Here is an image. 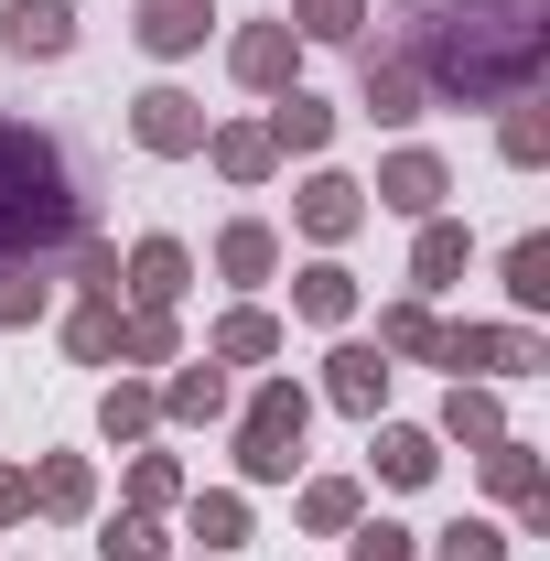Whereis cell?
<instances>
[{
    "instance_id": "74e56055",
    "label": "cell",
    "mask_w": 550,
    "mask_h": 561,
    "mask_svg": "<svg viewBox=\"0 0 550 561\" xmlns=\"http://www.w3.org/2000/svg\"><path fill=\"white\" fill-rule=\"evenodd\" d=\"M507 551H518V540H507L496 518H454V529H443V561H507Z\"/></svg>"
},
{
    "instance_id": "7402d4cb",
    "label": "cell",
    "mask_w": 550,
    "mask_h": 561,
    "mask_svg": "<svg viewBox=\"0 0 550 561\" xmlns=\"http://www.w3.org/2000/svg\"><path fill=\"white\" fill-rule=\"evenodd\" d=\"M33 507L44 518H98V476H87V454H44V476H33Z\"/></svg>"
},
{
    "instance_id": "f546056e",
    "label": "cell",
    "mask_w": 550,
    "mask_h": 561,
    "mask_svg": "<svg viewBox=\"0 0 550 561\" xmlns=\"http://www.w3.org/2000/svg\"><path fill=\"white\" fill-rule=\"evenodd\" d=\"M173 356H184L173 313H119V367H173Z\"/></svg>"
},
{
    "instance_id": "8992f818",
    "label": "cell",
    "mask_w": 550,
    "mask_h": 561,
    "mask_svg": "<svg viewBox=\"0 0 550 561\" xmlns=\"http://www.w3.org/2000/svg\"><path fill=\"white\" fill-rule=\"evenodd\" d=\"M119 291H130V313H173L195 291V249L184 238H140L130 260H119Z\"/></svg>"
},
{
    "instance_id": "836d02e7",
    "label": "cell",
    "mask_w": 550,
    "mask_h": 561,
    "mask_svg": "<svg viewBox=\"0 0 550 561\" xmlns=\"http://www.w3.org/2000/svg\"><path fill=\"white\" fill-rule=\"evenodd\" d=\"M291 33L302 44H356L367 33V0H291Z\"/></svg>"
},
{
    "instance_id": "e0dca14e",
    "label": "cell",
    "mask_w": 550,
    "mask_h": 561,
    "mask_svg": "<svg viewBox=\"0 0 550 561\" xmlns=\"http://www.w3.org/2000/svg\"><path fill=\"white\" fill-rule=\"evenodd\" d=\"M162 421H184V432L227 421V367H216V356H173V378H162Z\"/></svg>"
},
{
    "instance_id": "ac0fdd59",
    "label": "cell",
    "mask_w": 550,
    "mask_h": 561,
    "mask_svg": "<svg viewBox=\"0 0 550 561\" xmlns=\"http://www.w3.org/2000/svg\"><path fill=\"white\" fill-rule=\"evenodd\" d=\"M291 324H324V335H345V324H356V271H345V260L291 271Z\"/></svg>"
},
{
    "instance_id": "f1b7e54d",
    "label": "cell",
    "mask_w": 550,
    "mask_h": 561,
    "mask_svg": "<svg viewBox=\"0 0 550 561\" xmlns=\"http://www.w3.org/2000/svg\"><path fill=\"white\" fill-rule=\"evenodd\" d=\"M119 313H130V302H76L66 313V356L76 367H119Z\"/></svg>"
},
{
    "instance_id": "8fae6325",
    "label": "cell",
    "mask_w": 550,
    "mask_h": 561,
    "mask_svg": "<svg viewBox=\"0 0 550 561\" xmlns=\"http://www.w3.org/2000/svg\"><path fill=\"white\" fill-rule=\"evenodd\" d=\"M130 33H140V55L184 66V55H206V33H216V0H140V11H130Z\"/></svg>"
},
{
    "instance_id": "6da1fadb",
    "label": "cell",
    "mask_w": 550,
    "mask_h": 561,
    "mask_svg": "<svg viewBox=\"0 0 550 561\" xmlns=\"http://www.w3.org/2000/svg\"><path fill=\"white\" fill-rule=\"evenodd\" d=\"M400 66L432 108H507L550 66V0H421L400 22Z\"/></svg>"
},
{
    "instance_id": "52a82bcc",
    "label": "cell",
    "mask_w": 550,
    "mask_h": 561,
    "mask_svg": "<svg viewBox=\"0 0 550 561\" xmlns=\"http://www.w3.org/2000/svg\"><path fill=\"white\" fill-rule=\"evenodd\" d=\"M367 195H378L389 216H411V227H421V216H443L454 173H443V151H421V140H411V151H389V162H378V184H367Z\"/></svg>"
},
{
    "instance_id": "d6a6232c",
    "label": "cell",
    "mask_w": 550,
    "mask_h": 561,
    "mask_svg": "<svg viewBox=\"0 0 550 561\" xmlns=\"http://www.w3.org/2000/svg\"><path fill=\"white\" fill-rule=\"evenodd\" d=\"M98 551H108V561H173V540H162V518L119 507V518H98Z\"/></svg>"
},
{
    "instance_id": "83f0119b",
    "label": "cell",
    "mask_w": 550,
    "mask_h": 561,
    "mask_svg": "<svg viewBox=\"0 0 550 561\" xmlns=\"http://www.w3.org/2000/svg\"><path fill=\"white\" fill-rule=\"evenodd\" d=\"M356 518H367V486H356V476H313V486H302V529H313V540H345Z\"/></svg>"
},
{
    "instance_id": "ffe728a7",
    "label": "cell",
    "mask_w": 550,
    "mask_h": 561,
    "mask_svg": "<svg viewBox=\"0 0 550 561\" xmlns=\"http://www.w3.org/2000/svg\"><path fill=\"white\" fill-rule=\"evenodd\" d=\"M367 465H378L389 486H432V476H443V443H432L421 421H378V443H367Z\"/></svg>"
},
{
    "instance_id": "ba28073f",
    "label": "cell",
    "mask_w": 550,
    "mask_h": 561,
    "mask_svg": "<svg viewBox=\"0 0 550 561\" xmlns=\"http://www.w3.org/2000/svg\"><path fill=\"white\" fill-rule=\"evenodd\" d=\"M291 227H302L313 249H345V238L367 227V184H356V173H313V184L291 195Z\"/></svg>"
},
{
    "instance_id": "9c48e42d",
    "label": "cell",
    "mask_w": 550,
    "mask_h": 561,
    "mask_svg": "<svg viewBox=\"0 0 550 561\" xmlns=\"http://www.w3.org/2000/svg\"><path fill=\"white\" fill-rule=\"evenodd\" d=\"M291 66H302V33H291V22H249V33L227 44V76H238L249 98H280Z\"/></svg>"
},
{
    "instance_id": "ab89813d",
    "label": "cell",
    "mask_w": 550,
    "mask_h": 561,
    "mask_svg": "<svg viewBox=\"0 0 550 561\" xmlns=\"http://www.w3.org/2000/svg\"><path fill=\"white\" fill-rule=\"evenodd\" d=\"M11 518H33V476H22V465H0V529H11Z\"/></svg>"
},
{
    "instance_id": "f35d334b",
    "label": "cell",
    "mask_w": 550,
    "mask_h": 561,
    "mask_svg": "<svg viewBox=\"0 0 550 561\" xmlns=\"http://www.w3.org/2000/svg\"><path fill=\"white\" fill-rule=\"evenodd\" d=\"M345 540H356V561H421V540L400 529V518H356Z\"/></svg>"
},
{
    "instance_id": "2e32d148",
    "label": "cell",
    "mask_w": 550,
    "mask_h": 561,
    "mask_svg": "<svg viewBox=\"0 0 550 561\" xmlns=\"http://www.w3.org/2000/svg\"><path fill=\"white\" fill-rule=\"evenodd\" d=\"M206 162L227 173V184H238V195L280 173V151H271V130H260V119H206Z\"/></svg>"
},
{
    "instance_id": "5bb4252c",
    "label": "cell",
    "mask_w": 550,
    "mask_h": 561,
    "mask_svg": "<svg viewBox=\"0 0 550 561\" xmlns=\"http://www.w3.org/2000/svg\"><path fill=\"white\" fill-rule=\"evenodd\" d=\"M260 130H271V151H280V162H313V151L335 140V108H324L313 87H280V98H271V119H260Z\"/></svg>"
},
{
    "instance_id": "1f68e13d",
    "label": "cell",
    "mask_w": 550,
    "mask_h": 561,
    "mask_svg": "<svg viewBox=\"0 0 550 561\" xmlns=\"http://www.w3.org/2000/svg\"><path fill=\"white\" fill-rule=\"evenodd\" d=\"M507 302H518V313H550V238L540 227L507 249Z\"/></svg>"
},
{
    "instance_id": "d590c367",
    "label": "cell",
    "mask_w": 550,
    "mask_h": 561,
    "mask_svg": "<svg viewBox=\"0 0 550 561\" xmlns=\"http://www.w3.org/2000/svg\"><path fill=\"white\" fill-rule=\"evenodd\" d=\"M130 507H140V518L184 507V465H173V454H130Z\"/></svg>"
},
{
    "instance_id": "cb8c5ba5",
    "label": "cell",
    "mask_w": 550,
    "mask_h": 561,
    "mask_svg": "<svg viewBox=\"0 0 550 561\" xmlns=\"http://www.w3.org/2000/svg\"><path fill=\"white\" fill-rule=\"evenodd\" d=\"M367 346L389 356V367H400V356H411V367H432V346H443V313H432V302H389Z\"/></svg>"
},
{
    "instance_id": "9a60e30c",
    "label": "cell",
    "mask_w": 550,
    "mask_h": 561,
    "mask_svg": "<svg viewBox=\"0 0 550 561\" xmlns=\"http://www.w3.org/2000/svg\"><path fill=\"white\" fill-rule=\"evenodd\" d=\"M465 260H475V238H465L454 216H421V238H411V302L454 291V280H465Z\"/></svg>"
},
{
    "instance_id": "4fadbf2b",
    "label": "cell",
    "mask_w": 550,
    "mask_h": 561,
    "mask_svg": "<svg viewBox=\"0 0 550 561\" xmlns=\"http://www.w3.org/2000/svg\"><path fill=\"white\" fill-rule=\"evenodd\" d=\"M356 108H367V119H389V130H411L421 108H432V98H421V76L400 66V44H367V76H356Z\"/></svg>"
},
{
    "instance_id": "e575fe53",
    "label": "cell",
    "mask_w": 550,
    "mask_h": 561,
    "mask_svg": "<svg viewBox=\"0 0 550 561\" xmlns=\"http://www.w3.org/2000/svg\"><path fill=\"white\" fill-rule=\"evenodd\" d=\"M44 313H55V271H0V335H22Z\"/></svg>"
},
{
    "instance_id": "484cf974",
    "label": "cell",
    "mask_w": 550,
    "mask_h": 561,
    "mask_svg": "<svg viewBox=\"0 0 550 561\" xmlns=\"http://www.w3.org/2000/svg\"><path fill=\"white\" fill-rule=\"evenodd\" d=\"M496 432H507V411H496V389H485V378H454V400H443V432H432V443H496Z\"/></svg>"
},
{
    "instance_id": "4dcf8cb0",
    "label": "cell",
    "mask_w": 550,
    "mask_h": 561,
    "mask_svg": "<svg viewBox=\"0 0 550 561\" xmlns=\"http://www.w3.org/2000/svg\"><path fill=\"white\" fill-rule=\"evenodd\" d=\"M496 151H507L518 173H540V162H550V108H540V98H507V130H496Z\"/></svg>"
},
{
    "instance_id": "5b68a950",
    "label": "cell",
    "mask_w": 550,
    "mask_h": 561,
    "mask_svg": "<svg viewBox=\"0 0 550 561\" xmlns=\"http://www.w3.org/2000/svg\"><path fill=\"white\" fill-rule=\"evenodd\" d=\"M130 140L151 162H195V151H206V98H195V87H140L130 98Z\"/></svg>"
},
{
    "instance_id": "d6986e66",
    "label": "cell",
    "mask_w": 550,
    "mask_h": 561,
    "mask_svg": "<svg viewBox=\"0 0 550 561\" xmlns=\"http://www.w3.org/2000/svg\"><path fill=\"white\" fill-rule=\"evenodd\" d=\"M216 271L238 280V291L280 280V227H271V216H238V227H216Z\"/></svg>"
},
{
    "instance_id": "44dd1931",
    "label": "cell",
    "mask_w": 550,
    "mask_h": 561,
    "mask_svg": "<svg viewBox=\"0 0 550 561\" xmlns=\"http://www.w3.org/2000/svg\"><path fill=\"white\" fill-rule=\"evenodd\" d=\"M206 356H216V367H271V356H280V313H271V302H238V313L206 335Z\"/></svg>"
},
{
    "instance_id": "7c38bea8",
    "label": "cell",
    "mask_w": 550,
    "mask_h": 561,
    "mask_svg": "<svg viewBox=\"0 0 550 561\" xmlns=\"http://www.w3.org/2000/svg\"><path fill=\"white\" fill-rule=\"evenodd\" d=\"M324 400H335L345 421H378V400H389V356L367 346V335H345V346L324 356Z\"/></svg>"
},
{
    "instance_id": "3957f363",
    "label": "cell",
    "mask_w": 550,
    "mask_h": 561,
    "mask_svg": "<svg viewBox=\"0 0 550 561\" xmlns=\"http://www.w3.org/2000/svg\"><path fill=\"white\" fill-rule=\"evenodd\" d=\"M302 432H313V389L302 378H260L249 411H238V486H291Z\"/></svg>"
},
{
    "instance_id": "7a4b0ae2",
    "label": "cell",
    "mask_w": 550,
    "mask_h": 561,
    "mask_svg": "<svg viewBox=\"0 0 550 561\" xmlns=\"http://www.w3.org/2000/svg\"><path fill=\"white\" fill-rule=\"evenodd\" d=\"M76 238H87V195H76L66 140L0 119V271H55Z\"/></svg>"
},
{
    "instance_id": "277c9868",
    "label": "cell",
    "mask_w": 550,
    "mask_h": 561,
    "mask_svg": "<svg viewBox=\"0 0 550 561\" xmlns=\"http://www.w3.org/2000/svg\"><path fill=\"white\" fill-rule=\"evenodd\" d=\"M432 367H454V378H529V367H550V346L529 324H443Z\"/></svg>"
},
{
    "instance_id": "603a6c76",
    "label": "cell",
    "mask_w": 550,
    "mask_h": 561,
    "mask_svg": "<svg viewBox=\"0 0 550 561\" xmlns=\"http://www.w3.org/2000/svg\"><path fill=\"white\" fill-rule=\"evenodd\" d=\"M485 496H507V507H540V496H550L540 454H529L518 432H496V443H485Z\"/></svg>"
},
{
    "instance_id": "30bf717a",
    "label": "cell",
    "mask_w": 550,
    "mask_h": 561,
    "mask_svg": "<svg viewBox=\"0 0 550 561\" xmlns=\"http://www.w3.org/2000/svg\"><path fill=\"white\" fill-rule=\"evenodd\" d=\"M0 44H11L22 66H66L76 55V0H11V11H0Z\"/></svg>"
},
{
    "instance_id": "60d3db41",
    "label": "cell",
    "mask_w": 550,
    "mask_h": 561,
    "mask_svg": "<svg viewBox=\"0 0 550 561\" xmlns=\"http://www.w3.org/2000/svg\"><path fill=\"white\" fill-rule=\"evenodd\" d=\"M206 561H216V551H206Z\"/></svg>"
},
{
    "instance_id": "4316f807",
    "label": "cell",
    "mask_w": 550,
    "mask_h": 561,
    "mask_svg": "<svg viewBox=\"0 0 550 561\" xmlns=\"http://www.w3.org/2000/svg\"><path fill=\"white\" fill-rule=\"evenodd\" d=\"M98 432H108V443H151V432H162V389H151V378H119V389L98 400Z\"/></svg>"
},
{
    "instance_id": "8d00e7d4",
    "label": "cell",
    "mask_w": 550,
    "mask_h": 561,
    "mask_svg": "<svg viewBox=\"0 0 550 561\" xmlns=\"http://www.w3.org/2000/svg\"><path fill=\"white\" fill-rule=\"evenodd\" d=\"M66 271H76V291H87V302H119V249H108V238H76Z\"/></svg>"
},
{
    "instance_id": "d4e9b609",
    "label": "cell",
    "mask_w": 550,
    "mask_h": 561,
    "mask_svg": "<svg viewBox=\"0 0 550 561\" xmlns=\"http://www.w3.org/2000/svg\"><path fill=\"white\" fill-rule=\"evenodd\" d=\"M184 529H195L206 551H238V540H249V486H195L184 496Z\"/></svg>"
}]
</instances>
